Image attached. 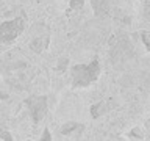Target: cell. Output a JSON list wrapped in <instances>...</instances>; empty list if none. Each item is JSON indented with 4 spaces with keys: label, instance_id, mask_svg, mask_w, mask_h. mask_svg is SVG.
<instances>
[{
    "label": "cell",
    "instance_id": "11",
    "mask_svg": "<svg viewBox=\"0 0 150 141\" xmlns=\"http://www.w3.org/2000/svg\"><path fill=\"white\" fill-rule=\"evenodd\" d=\"M0 136H2V140H5V141H13L11 133L6 132V130H0Z\"/></svg>",
    "mask_w": 150,
    "mask_h": 141
},
{
    "label": "cell",
    "instance_id": "4",
    "mask_svg": "<svg viewBox=\"0 0 150 141\" xmlns=\"http://www.w3.org/2000/svg\"><path fill=\"white\" fill-rule=\"evenodd\" d=\"M50 44V36L49 35H42V36H36L33 38L30 42V49L36 53H41V52L47 50V47Z\"/></svg>",
    "mask_w": 150,
    "mask_h": 141
},
{
    "label": "cell",
    "instance_id": "1",
    "mask_svg": "<svg viewBox=\"0 0 150 141\" xmlns=\"http://www.w3.org/2000/svg\"><path fill=\"white\" fill-rule=\"evenodd\" d=\"M100 63L98 60H92L89 63L81 64H74L70 66V80H72V86L77 89L88 88L96 82L100 75Z\"/></svg>",
    "mask_w": 150,
    "mask_h": 141
},
{
    "label": "cell",
    "instance_id": "2",
    "mask_svg": "<svg viewBox=\"0 0 150 141\" xmlns=\"http://www.w3.org/2000/svg\"><path fill=\"white\" fill-rule=\"evenodd\" d=\"M25 28V21L22 17H14L9 21L0 24V41L2 42H13L22 35Z\"/></svg>",
    "mask_w": 150,
    "mask_h": 141
},
{
    "label": "cell",
    "instance_id": "8",
    "mask_svg": "<svg viewBox=\"0 0 150 141\" xmlns=\"http://www.w3.org/2000/svg\"><path fill=\"white\" fill-rule=\"evenodd\" d=\"M128 136H130L131 140H142L144 138V132H142L141 127H133V129L130 130Z\"/></svg>",
    "mask_w": 150,
    "mask_h": 141
},
{
    "label": "cell",
    "instance_id": "7",
    "mask_svg": "<svg viewBox=\"0 0 150 141\" xmlns=\"http://www.w3.org/2000/svg\"><path fill=\"white\" fill-rule=\"evenodd\" d=\"M81 129H83L81 124L69 122V124H64L63 127H61V133L63 135H70V133H74V132H77V130H81Z\"/></svg>",
    "mask_w": 150,
    "mask_h": 141
},
{
    "label": "cell",
    "instance_id": "12",
    "mask_svg": "<svg viewBox=\"0 0 150 141\" xmlns=\"http://www.w3.org/2000/svg\"><path fill=\"white\" fill-rule=\"evenodd\" d=\"M141 36H142V41H144V46H145V49H150V44H149V33L147 31H141Z\"/></svg>",
    "mask_w": 150,
    "mask_h": 141
},
{
    "label": "cell",
    "instance_id": "6",
    "mask_svg": "<svg viewBox=\"0 0 150 141\" xmlns=\"http://www.w3.org/2000/svg\"><path fill=\"white\" fill-rule=\"evenodd\" d=\"M106 111H108V105H106V102H103V100L94 103V105L91 107V113H92V118H94V119H97L98 116L105 115Z\"/></svg>",
    "mask_w": 150,
    "mask_h": 141
},
{
    "label": "cell",
    "instance_id": "10",
    "mask_svg": "<svg viewBox=\"0 0 150 141\" xmlns=\"http://www.w3.org/2000/svg\"><path fill=\"white\" fill-rule=\"evenodd\" d=\"M39 141H52V133H50V130L47 129V127L42 130V135H41Z\"/></svg>",
    "mask_w": 150,
    "mask_h": 141
},
{
    "label": "cell",
    "instance_id": "5",
    "mask_svg": "<svg viewBox=\"0 0 150 141\" xmlns=\"http://www.w3.org/2000/svg\"><path fill=\"white\" fill-rule=\"evenodd\" d=\"M91 6H92V11L97 17L108 16V11H110L108 0H91Z\"/></svg>",
    "mask_w": 150,
    "mask_h": 141
},
{
    "label": "cell",
    "instance_id": "3",
    "mask_svg": "<svg viewBox=\"0 0 150 141\" xmlns=\"http://www.w3.org/2000/svg\"><path fill=\"white\" fill-rule=\"evenodd\" d=\"M25 105L30 111V116L33 122H39L42 121V118L45 116L47 113V108H49V102H47V97L45 96H30L25 100Z\"/></svg>",
    "mask_w": 150,
    "mask_h": 141
},
{
    "label": "cell",
    "instance_id": "9",
    "mask_svg": "<svg viewBox=\"0 0 150 141\" xmlns=\"http://www.w3.org/2000/svg\"><path fill=\"white\" fill-rule=\"evenodd\" d=\"M84 5V0H70L69 2V6L70 9H75V11H78V9H81Z\"/></svg>",
    "mask_w": 150,
    "mask_h": 141
}]
</instances>
